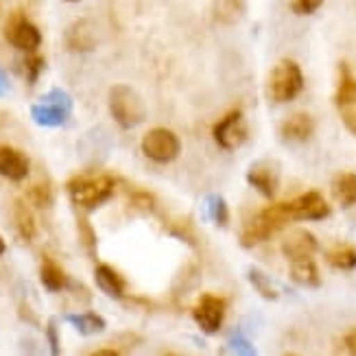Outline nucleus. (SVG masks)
<instances>
[{"label": "nucleus", "instance_id": "nucleus-1", "mask_svg": "<svg viewBox=\"0 0 356 356\" xmlns=\"http://www.w3.org/2000/svg\"><path fill=\"white\" fill-rule=\"evenodd\" d=\"M116 181L103 173H81L68 179L66 191L72 204L81 210H97L114 195Z\"/></svg>", "mask_w": 356, "mask_h": 356}, {"label": "nucleus", "instance_id": "nucleus-2", "mask_svg": "<svg viewBox=\"0 0 356 356\" xmlns=\"http://www.w3.org/2000/svg\"><path fill=\"white\" fill-rule=\"evenodd\" d=\"M289 221H293L291 204H275L267 210L258 212L254 219L243 227L241 245L243 247H254L262 241L273 236L277 229H282Z\"/></svg>", "mask_w": 356, "mask_h": 356}, {"label": "nucleus", "instance_id": "nucleus-3", "mask_svg": "<svg viewBox=\"0 0 356 356\" xmlns=\"http://www.w3.org/2000/svg\"><path fill=\"white\" fill-rule=\"evenodd\" d=\"M110 114L122 129H134L147 118V107L134 88L118 83L110 90Z\"/></svg>", "mask_w": 356, "mask_h": 356}, {"label": "nucleus", "instance_id": "nucleus-4", "mask_svg": "<svg viewBox=\"0 0 356 356\" xmlns=\"http://www.w3.org/2000/svg\"><path fill=\"white\" fill-rule=\"evenodd\" d=\"M304 88L302 68L291 59L277 61L269 74V97L273 103H289L296 99Z\"/></svg>", "mask_w": 356, "mask_h": 356}, {"label": "nucleus", "instance_id": "nucleus-5", "mask_svg": "<svg viewBox=\"0 0 356 356\" xmlns=\"http://www.w3.org/2000/svg\"><path fill=\"white\" fill-rule=\"evenodd\" d=\"M72 114V99L64 90H51L49 95L42 97L40 103L31 105V118L40 127H61Z\"/></svg>", "mask_w": 356, "mask_h": 356}, {"label": "nucleus", "instance_id": "nucleus-6", "mask_svg": "<svg viewBox=\"0 0 356 356\" xmlns=\"http://www.w3.org/2000/svg\"><path fill=\"white\" fill-rule=\"evenodd\" d=\"M140 147H143L145 156L153 162H158V164L173 162L181 151L179 138L166 127H153L151 131H147Z\"/></svg>", "mask_w": 356, "mask_h": 356}, {"label": "nucleus", "instance_id": "nucleus-7", "mask_svg": "<svg viewBox=\"0 0 356 356\" xmlns=\"http://www.w3.org/2000/svg\"><path fill=\"white\" fill-rule=\"evenodd\" d=\"M5 38L13 49L24 53H35L42 44L40 29L24 13H13L5 24Z\"/></svg>", "mask_w": 356, "mask_h": 356}, {"label": "nucleus", "instance_id": "nucleus-8", "mask_svg": "<svg viewBox=\"0 0 356 356\" xmlns=\"http://www.w3.org/2000/svg\"><path fill=\"white\" fill-rule=\"evenodd\" d=\"M193 317L197 321V326L206 334L219 332L225 319V300L219 296H212V293H204L193 308Z\"/></svg>", "mask_w": 356, "mask_h": 356}, {"label": "nucleus", "instance_id": "nucleus-9", "mask_svg": "<svg viewBox=\"0 0 356 356\" xmlns=\"http://www.w3.org/2000/svg\"><path fill=\"white\" fill-rule=\"evenodd\" d=\"M214 140L221 149L234 151L247 140V125L241 110H232L214 125Z\"/></svg>", "mask_w": 356, "mask_h": 356}, {"label": "nucleus", "instance_id": "nucleus-10", "mask_svg": "<svg viewBox=\"0 0 356 356\" xmlns=\"http://www.w3.org/2000/svg\"><path fill=\"white\" fill-rule=\"evenodd\" d=\"M291 212L293 219L298 221H321L330 214V206L319 193L311 191L300 195L296 201H291Z\"/></svg>", "mask_w": 356, "mask_h": 356}, {"label": "nucleus", "instance_id": "nucleus-11", "mask_svg": "<svg viewBox=\"0 0 356 356\" xmlns=\"http://www.w3.org/2000/svg\"><path fill=\"white\" fill-rule=\"evenodd\" d=\"M317 238L315 234H311L308 229H296L284 238L282 243V254L291 260H304V258H313V254L317 252Z\"/></svg>", "mask_w": 356, "mask_h": 356}, {"label": "nucleus", "instance_id": "nucleus-12", "mask_svg": "<svg viewBox=\"0 0 356 356\" xmlns=\"http://www.w3.org/2000/svg\"><path fill=\"white\" fill-rule=\"evenodd\" d=\"M247 181H250L252 188H256L262 197L271 199L277 193L280 177H277V171L271 162H256L250 166V171H247Z\"/></svg>", "mask_w": 356, "mask_h": 356}, {"label": "nucleus", "instance_id": "nucleus-13", "mask_svg": "<svg viewBox=\"0 0 356 356\" xmlns=\"http://www.w3.org/2000/svg\"><path fill=\"white\" fill-rule=\"evenodd\" d=\"M97 31L90 20H76L66 31V46L72 53H90L97 49Z\"/></svg>", "mask_w": 356, "mask_h": 356}, {"label": "nucleus", "instance_id": "nucleus-14", "mask_svg": "<svg viewBox=\"0 0 356 356\" xmlns=\"http://www.w3.org/2000/svg\"><path fill=\"white\" fill-rule=\"evenodd\" d=\"M0 175L11 181H22L29 175V160L20 149L0 145Z\"/></svg>", "mask_w": 356, "mask_h": 356}, {"label": "nucleus", "instance_id": "nucleus-15", "mask_svg": "<svg viewBox=\"0 0 356 356\" xmlns=\"http://www.w3.org/2000/svg\"><path fill=\"white\" fill-rule=\"evenodd\" d=\"M313 131H315V120L306 112L291 114L280 127V134L286 143H306L313 136Z\"/></svg>", "mask_w": 356, "mask_h": 356}, {"label": "nucleus", "instance_id": "nucleus-16", "mask_svg": "<svg viewBox=\"0 0 356 356\" xmlns=\"http://www.w3.org/2000/svg\"><path fill=\"white\" fill-rule=\"evenodd\" d=\"M95 280H97V286L107 298H112V300L125 298V280H122L120 273L116 269H112L110 265H97Z\"/></svg>", "mask_w": 356, "mask_h": 356}, {"label": "nucleus", "instance_id": "nucleus-17", "mask_svg": "<svg viewBox=\"0 0 356 356\" xmlns=\"http://www.w3.org/2000/svg\"><path fill=\"white\" fill-rule=\"evenodd\" d=\"M40 280H42L44 289L51 291V293H59V291H64L68 286V275H66V271L61 269L51 256H44V260H42Z\"/></svg>", "mask_w": 356, "mask_h": 356}, {"label": "nucleus", "instance_id": "nucleus-18", "mask_svg": "<svg viewBox=\"0 0 356 356\" xmlns=\"http://www.w3.org/2000/svg\"><path fill=\"white\" fill-rule=\"evenodd\" d=\"M291 280L300 286H306V289H317L321 284L319 269L311 258L291 262Z\"/></svg>", "mask_w": 356, "mask_h": 356}, {"label": "nucleus", "instance_id": "nucleus-19", "mask_svg": "<svg viewBox=\"0 0 356 356\" xmlns=\"http://www.w3.org/2000/svg\"><path fill=\"white\" fill-rule=\"evenodd\" d=\"M13 223H15V229H18V234L31 243L35 238L38 234V223H35V216L33 212H31L29 204H24V201H15L13 206Z\"/></svg>", "mask_w": 356, "mask_h": 356}, {"label": "nucleus", "instance_id": "nucleus-20", "mask_svg": "<svg viewBox=\"0 0 356 356\" xmlns=\"http://www.w3.org/2000/svg\"><path fill=\"white\" fill-rule=\"evenodd\" d=\"M64 319L70 323V326H72L76 332H81V334H86V337H90V334H99V332H103V330L107 328L105 319H103L101 315H97V313H76V315H66Z\"/></svg>", "mask_w": 356, "mask_h": 356}, {"label": "nucleus", "instance_id": "nucleus-21", "mask_svg": "<svg viewBox=\"0 0 356 356\" xmlns=\"http://www.w3.org/2000/svg\"><path fill=\"white\" fill-rule=\"evenodd\" d=\"M332 193L337 197V201L343 208H350L356 204V175L354 173H341L334 177L332 184Z\"/></svg>", "mask_w": 356, "mask_h": 356}, {"label": "nucleus", "instance_id": "nucleus-22", "mask_svg": "<svg viewBox=\"0 0 356 356\" xmlns=\"http://www.w3.org/2000/svg\"><path fill=\"white\" fill-rule=\"evenodd\" d=\"M337 105L341 110H348V107L356 105V79L348 72L346 66H341V81H339L337 88Z\"/></svg>", "mask_w": 356, "mask_h": 356}, {"label": "nucleus", "instance_id": "nucleus-23", "mask_svg": "<svg viewBox=\"0 0 356 356\" xmlns=\"http://www.w3.org/2000/svg\"><path fill=\"white\" fill-rule=\"evenodd\" d=\"M328 262L334 269H341V271H352L356 269V250L352 245H337L326 254Z\"/></svg>", "mask_w": 356, "mask_h": 356}, {"label": "nucleus", "instance_id": "nucleus-24", "mask_svg": "<svg viewBox=\"0 0 356 356\" xmlns=\"http://www.w3.org/2000/svg\"><path fill=\"white\" fill-rule=\"evenodd\" d=\"M204 216L216 225H227L229 221V210L225 206V199L219 195H208L204 201Z\"/></svg>", "mask_w": 356, "mask_h": 356}, {"label": "nucleus", "instance_id": "nucleus-25", "mask_svg": "<svg viewBox=\"0 0 356 356\" xmlns=\"http://www.w3.org/2000/svg\"><path fill=\"white\" fill-rule=\"evenodd\" d=\"M247 277H250V282L256 289V293H260L265 300L273 302V300L280 298V293H277L275 284L271 282V277L267 273H262L260 269H250V271H247Z\"/></svg>", "mask_w": 356, "mask_h": 356}, {"label": "nucleus", "instance_id": "nucleus-26", "mask_svg": "<svg viewBox=\"0 0 356 356\" xmlns=\"http://www.w3.org/2000/svg\"><path fill=\"white\" fill-rule=\"evenodd\" d=\"M26 199H29V204L35 206V208H49L53 204L55 195H53L51 184H35L29 188Z\"/></svg>", "mask_w": 356, "mask_h": 356}, {"label": "nucleus", "instance_id": "nucleus-27", "mask_svg": "<svg viewBox=\"0 0 356 356\" xmlns=\"http://www.w3.org/2000/svg\"><path fill=\"white\" fill-rule=\"evenodd\" d=\"M76 229H79V241L86 247V252L90 256H95V252H97V232H95V227L90 225V221L86 219V216H79V219H76Z\"/></svg>", "mask_w": 356, "mask_h": 356}, {"label": "nucleus", "instance_id": "nucleus-28", "mask_svg": "<svg viewBox=\"0 0 356 356\" xmlns=\"http://www.w3.org/2000/svg\"><path fill=\"white\" fill-rule=\"evenodd\" d=\"M227 352L243 354V356H254L256 354V348L252 346V341L245 334L236 332V334H232V339L227 341Z\"/></svg>", "mask_w": 356, "mask_h": 356}, {"label": "nucleus", "instance_id": "nucleus-29", "mask_svg": "<svg viewBox=\"0 0 356 356\" xmlns=\"http://www.w3.org/2000/svg\"><path fill=\"white\" fill-rule=\"evenodd\" d=\"M44 70V59L35 53H29V57L24 59V74H26V81L33 86L38 81V76Z\"/></svg>", "mask_w": 356, "mask_h": 356}, {"label": "nucleus", "instance_id": "nucleus-30", "mask_svg": "<svg viewBox=\"0 0 356 356\" xmlns=\"http://www.w3.org/2000/svg\"><path fill=\"white\" fill-rule=\"evenodd\" d=\"M321 5H323V0H293L291 9L300 15H308V13H315Z\"/></svg>", "mask_w": 356, "mask_h": 356}, {"label": "nucleus", "instance_id": "nucleus-31", "mask_svg": "<svg viewBox=\"0 0 356 356\" xmlns=\"http://www.w3.org/2000/svg\"><path fill=\"white\" fill-rule=\"evenodd\" d=\"M46 339H49V346H51V354H59V334H57V321L51 319L49 326H46Z\"/></svg>", "mask_w": 356, "mask_h": 356}, {"label": "nucleus", "instance_id": "nucleus-32", "mask_svg": "<svg viewBox=\"0 0 356 356\" xmlns=\"http://www.w3.org/2000/svg\"><path fill=\"white\" fill-rule=\"evenodd\" d=\"M131 204H134L136 208L151 210V208H153V197L147 195V193H136V195L131 197Z\"/></svg>", "mask_w": 356, "mask_h": 356}, {"label": "nucleus", "instance_id": "nucleus-33", "mask_svg": "<svg viewBox=\"0 0 356 356\" xmlns=\"http://www.w3.org/2000/svg\"><path fill=\"white\" fill-rule=\"evenodd\" d=\"M343 120H346V125L356 134V105L354 107H348L346 114H343Z\"/></svg>", "mask_w": 356, "mask_h": 356}, {"label": "nucleus", "instance_id": "nucleus-34", "mask_svg": "<svg viewBox=\"0 0 356 356\" xmlns=\"http://www.w3.org/2000/svg\"><path fill=\"white\" fill-rule=\"evenodd\" d=\"M343 346H346V350H348L350 354H356V330H352V332L346 334Z\"/></svg>", "mask_w": 356, "mask_h": 356}, {"label": "nucleus", "instance_id": "nucleus-35", "mask_svg": "<svg viewBox=\"0 0 356 356\" xmlns=\"http://www.w3.org/2000/svg\"><path fill=\"white\" fill-rule=\"evenodd\" d=\"M122 352L118 348H101V350H95L92 356H120Z\"/></svg>", "mask_w": 356, "mask_h": 356}, {"label": "nucleus", "instance_id": "nucleus-36", "mask_svg": "<svg viewBox=\"0 0 356 356\" xmlns=\"http://www.w3.org/2000/svg\"><path fill=\"white\" fill-rule=\"evenodd\" d=\"M9 95V81H7V74L0 68V97H7Z\"/></svg>", "mask_w": 356, "mask_h": 356}, {"label": "nucleus", "instance_id": "nucleus-37", "mask_svg": "<svg viewBox=\"0 0 356 356\" xmlns=\"http://www.w3.org/2000/svg\"><path fill=\"white\" fill-rule=\"evenodd\" d=\"M5 250H7V245H5L3 236H0V256H3V254H5Z\"/></svg>", "mask_w": 356, "mask_h": 356}, {"label": "nucleus", "instance_id": "nucleus-38", "mask_svg": "<svg viewBox=\"0 0 356 356\" xmlns=\"http://www.w3.org/2000/svg\"><path fill=\"white\" fill-rule=\"evenodd\" d=\"M66 3H79V0H66Z\"/></svg>", "mask_w": 356, "mask_h": 356}]
</instances>
